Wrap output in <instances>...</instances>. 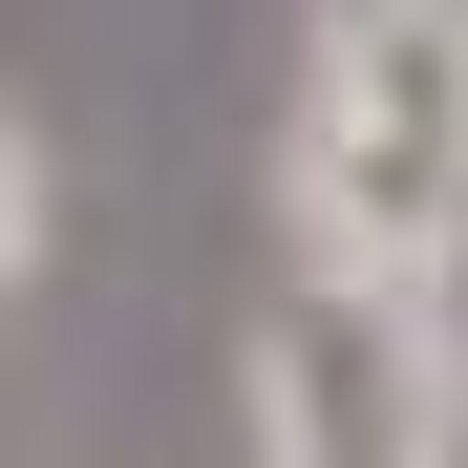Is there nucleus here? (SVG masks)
<instances>
[{"instance_id": "obj_2", "label": "nucleus", "mask_w": 468, "mask_h": 468, "mask_svg": "<svg viewBox=\"0 0 468 468\" xmlns=\"http://www.w3.org/2000/svg\"><path fill=\"white\" fill-rule=\"evenodd\" d=\"M22 256H43V149L0 128V277H22Z\"/></svg>"}, {"instance_id": "obj_1", "label": "nucleus", "mask_w": 468, "mask_h": 468, "mask_svg": "<svg viewBox=\"0 0 468 468\" xmlns=\"http://www.w3.org/2000/svg\"><path fill=\"white\" fill-rule=\"evenodd\" d=\"M468 213V0H341L320 86H298V234L341 277L447 256Z\"/></svg>"}]
</instances>
